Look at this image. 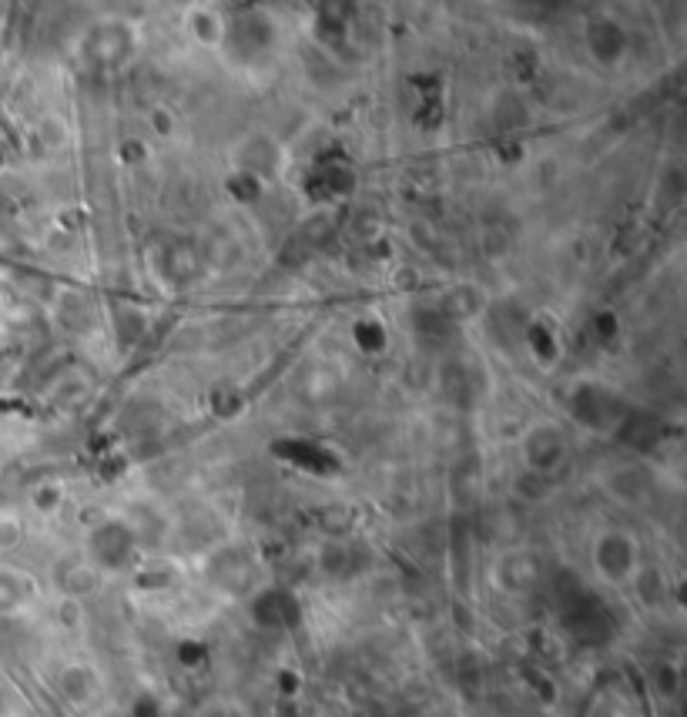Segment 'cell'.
Masks as SVG:
<instances>
[{
    "label": "cell",
    "mask_w": 687,
    "mask_h": 717,
    "mask_svg": "<svg viewBox=\"0 0 687 717\" xmlns=\"http://www.w3.org/2000/svg\"><path fill=\"white\" fill-rule=\"evenodd\" d=\"M594 567L604 583L624 587L641 577V553H637V540L620 530L600 533L594 543Z\"/></svg>",
    "instance_id": "1"
},
{
    "label": "cell",
    "mask_w": 687,
    "mask_h": 717,
    "mask_svg": "<svg viewBox=\"0 0 687 717\" xmlns=\"http://www.w3.org/2000/svg\"><path fill=\"white\" fill-rule=\"evenodd\" d=\"M24 600H27V583L21 577H14V573L0 570V614H14V610H21Z\"/></svg>",
    "instance_id": "2"
},
{
    "label": "cell",
    "mask_w": 687,
    "mask_h": 717,
    "mask_svg": "<svg viewBox=\"0 0 687 717\" xmlns=\"http://www.w3.org/2000/svg\"><path fill=\"white\" fill-rule=\"evenodd\" d=\"M21 540V523L17 520H0V550H11Z\"/></svg>",
    "instance_id": "3"
}]
</instances>
